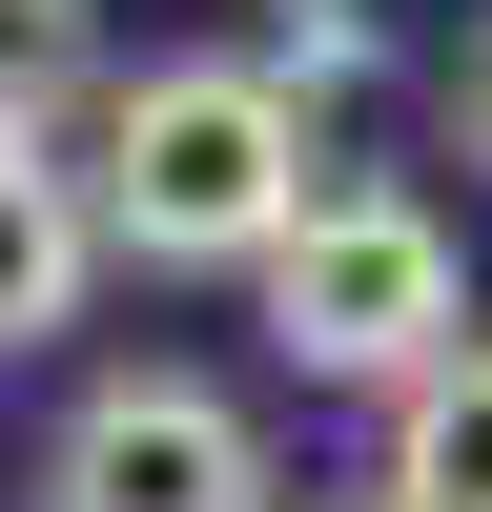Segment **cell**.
I'll return each mask as SVG.
<instances>
[{"label": "cell", "mask_w": 492, "mask_h": 512, "mask_svg": "<svg viewBox=\"0 0 492 512\" xmlns=\"http://www.w3.org/2000/svg\"><path fill=\"white\" fill-rule=\"evenodd\" d=\"M246 287H267V349L308 369V390H410V369L472 349V267H451V226L410 185H328Z\"/></svg>", "instance_id": "obj_2"}, {"label": "cell", "mask_w": 492, "mask_h": 512, "mask_svg": "<svg viewBox=\"0 0 492 512\" xmlns=\"http://www.w3.org/2000/svg\"><path fill=\"white\" fill-rule=\"evenodd\" d=\"M267 62H287V103H349V82H369V21H349V0H287Z\"/></svg>", "instance_id": "obj_7"}, {"label": "cell", "mask_w": 492, "mask_h": 512, "mask_svg": "<svg viewBox=\"0 0 492 512\" xmlns=\"http://www.w3.org/2000/svg\"><path fill=\"white\" fill-rule=\"evenodd\" d=\"M431 123H451V164H472V185H492V0H472V21H451V62H431Z\"/></svg>", "instance_id": "obj_8"}, {"label": "cell", "mask_w": 492, "mask_h": 512, "mask_svg": "<svg viewBox=\"0 0 492 512\" xmlns=\"http://www.w3.org/2000/svg\"><path fill=\"white\" fill-rule=\"evenodd\" d=\"M41 512H267V410L205 390V369H82L62 431H41Z\"/></svg>", "instance_id": "obj_3"}, {"label": "cell", "mask_w": 492, "mask_h": 512, "mask_svg": "<svg viewBox=\"0 0 492 512\" xmlns=\"http://www.w3.org/2000/svg\"><path fill=\"white\" fill-rule=\"evenodd\" d=\"M369 492L390 512H492V349H451V369L390 390V472Z\"/></svg>", "instance_id": "obj_5"}, {"label": "cell", "mask_w": 492, "mask_h": 512, "mask_svg": "<svg viewBox=\"0 0 492 512\" xmlns=\"http://www.w3.org/2000/svg\"><path fill=\"white\" fill-rule=\"evenodd\" d=\"M82 287H103V205H82V144L62 123H0V369L62 349Z\"/></svg>", "instance_id": "obj_4"}, {"label": "cell", "mask_w": 492, "mask_h": 512, "mask_svg": "<svg viewBox=\"0 0 492 512\" xmlns=\"http://www.w3.org/2000/svg\"><path fill=\"white\" fill-rule=\"evenodd\" d=\"M82 205H103L123 267H267L328 205L287 62H123L103 103H82Z\"/></svg>", "instance_id": "obj_1"}, {"label": "cell", "mask_w": 492, "mask_h": 512, "mask_svg": "<svg viewBox=\"0 0 492 512\" xmlns=\"http://www.w3.org/2000/svg\"><path fill=\"white\" fill-rule=\"evenodd\" d=\"M369 512H390V492H369Z\"/></svg>", "instance_id": "obj_9"}, {"label": "cell", "mask_w": 492, "mask_h": 512, "mask_svg": "<svg viewBox=\"0 0 492 512\" xmlns=\"http://www.w3.org/2000/svg\"><path fill=\"white\" fill-rule=\"evenodd\" d=\"M103 103V0H0V123Z\"/></svg>", "instance_id": "obj_6"}]
</instances>
